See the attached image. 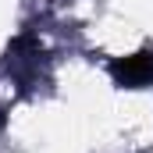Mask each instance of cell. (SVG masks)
Segmentation results:
<instances>
[{
  "instance_id": "1",
  "label": "cell",
  "mask_w": 153,
  "mask_h": 153,
  "mask_svg": "<svg viewBox=\"0 0 153 153\" xmlns=\"http://www.w3.org/2000/svg\"><path fill=\"white\" fill-rule=\"evenodd\" d=\"M114 75L121 85H150L153 82V53H135V57L114 64Z\"/></svg>"
}]
</instances>
